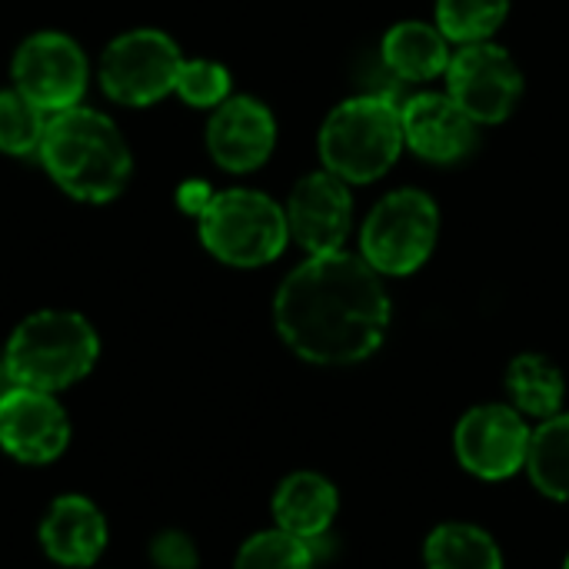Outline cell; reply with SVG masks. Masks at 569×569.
Here are the masks:
<instances>
[{"instance_id": "obj_19", "label": "cell", "mask_w": 569, "mask_h": 569, "mask_svg": "<svg viewBox=\"0 0 569 569\" xmlns=\"http://www.w3.org/2000/svg\"><path fill=\"white\" fill-rule=\"evenodd\" d=\"M427 569H503V550L490 530L463 520L440 523L423 540Z\"/></svg>"}, {"instance_id": "obj_18", "label": "cell", "mask_w": 569, "mask_h": 569, "mask_svg": "<svg viewBox=\"0 0 569 569\" xmlns=\"http://www.w3.org/2000/svg\"><path fill=\"white\" fill-rule=\"evenodd\" d=\"M507 397L510 407H517L527 420H550L563 410L567 400V380L560 367L543 353H520L507 367Z\"/></svg>"}, {"instance_id": "obj_27", "label": "cell", "mask_w": 569, "mask_h": 569, "mask_svg": "<svg viewBox=\"0 0 569 569\" xmlns=\"http://www.w3.org/2000/svg\"><path fill=\"white\" fill-rule=\"evenodd\" d=\"M563 569H569V557H567V560H563Z\"/></svg>"}, {"instance_id": "obj_5", "label": "cell", "mask_w": 569, "mask_h": 569, "mask_svg": "<svg viewBox=\"0 0 569 569\" xmlns=\"http://www.w3.org/2000/svg\"><path fill=\"white\" fill-rule=\"evenodd\" d=\"M197 227L207 253L237 270L273 263L290 240L287 210L273 197L247 187L213 193Z\"/></svg>"}, {"instance_id": "obj_17", "label": "cell", "mask_w": 569, "mask_h": 569, "mask_svg": "<svg viewBox=\"0 0 569 569\" xmlns=\"http://www.w3.org/2000/svg\"><path fill=\"white\" fill-rule=\"evenodd\" d=\"M450 40L443 37L440 27L423 23V20H403L387 30L383 37V63L393 77L423 83L450 67Z\"/></svg>"}, {"instance_id": "obj_22", "label": "cell", "mask_w": 569, "mask_h": 569, "mask_svg": "<svg viewBox=\"0 0 569 569\" xmlns=\"http://www.w3.org/2000/svg\"><path fill=\"white\" fill-rule=\"evenodd\" d=\"M233 569H317V543L290 537L287 530H260L240 550Z\"/></svg>"}, {"instance_id": "obj_21", "label": "cell", "mask_w": 569, "mask_h": 569, "mask_svg": "<svg viewBox=\"0 0 569 569\" xmlns=\"http://www.w3.org/2000/svg\"><path fill=\"white\" fill-rule=\"evenodd\" d=\"M510 13V0H437V27L453 43L490 40Z\"/></svg>"}, {"instance_id": "obj_11", "label": "cell", "mask_w": 569, "mask_h": 569, "mask_svg": "<svg viewBox=\"0 0 569 569\" xmlns=\"http://www.w3.org/2000/svg\"><path fill=\"white\" fill-rule=\"evenodd\" d=\"M70 443V420L53 393L10 387L0 393V447L30 467L53 463Z\"/></svg>"}, {"instance_id": "obj_2", "label": "cell", "mask_w": 569, "mask_h": 569, "mask_svg": "<svg viewBox=\"0 0 569 569\" xmlns=\"http://www.w3.org/2000/svg\"><path fill=\"white\" fill-rule=\"evenodd\" d=\"M37 157L53 183L83 203H107L120 197L133 173V157L120 127L107 113L80 103L47 120Z\"/></svg>"}, {"instance_id": "obj_6", "label": "cell", "mask_w": 569, "mask_h": 569, "mask_svg": "<svg viewBox=\"0 0 569 569\" xmlns=\"http://www.w3.org/2000/svg\"><path fill=\"white\" fill-rule=\"evenodd\" d=\"M440 237V210L437 200L423 190L403 187L387 193L360 230V257L380 277H407L417 273Z\"/></svg>"}, {"instance_id": "obj_25", "label": "cell", "mask_w": 569, "mask_h": 569, "mask_svg": "<svg viewBox=\"0 0 569 569\" xmlns=\"http://www.w3.org/2000/svg\"><path fill=\"white\" fill-rule=\"evenodd\" d=\"M150 560L157 569H197L200 553L197 543L183 530H163L150 543Z\"/></svg>"}, {"instance_id": "obj_12", "label": "cell", "mask_w": 569, "mask_h": 569, "mask_svg": "<svg viewBox=\"0 0 569 569\" xmlns=\"http://www.w3.org/2000/svg\"><path fill=\"white\" fill-rule=\"evenodd\" d=\"M290 240H297L310 257L343 250L353 227V197L350 183L330 170L303 177L287 200Z\"/></svg>"}, {"instance_id": "obj_9", "label": "cell", "mask_w": 569, "mask_h": 569, "mask_svg": "<svg viewBox=\"0 0 569 569\" xmlns=\"http://www.w3.org/2000/svg\"><path fill=\"white\" fill-rule=\"evenodd\" d=\"M13 90H20L30 103H37L43 113H60L80 103L87 90V57L83 47L60 30H37L30 33L10 63Z\"/></svg>"}, {"instance_id": "obj_3", "label": "cell", "mask_w": 569, "mask_h": 569, "mask_svg": "<svg viewBox=\"0 0 569 569\" xmlns=\"http://www.w3.org/2000/svg\"><path fill=\"white\" fill-rule=\"evenodd\" d=\"M100 357V337L73 310H37L23 317L3 350L10 387L57 393L80 383Z\"/></svg>"}, {"instance_id": "obj_1", "label": "cell", "mask_w": 569, "mask_h": 569, "mask_svg": "<svg viewBox=\"0 0 569 569\" xmlns=\"http://www.w3.org/2000/svg\"><path fill=\"white\" fill-rule=\"evenodd\" d=\"M380 273L357 253L307 257L273 297L280 340L313 367H353L373 357L390 330Z\"/></svg>"}, {"instance_id": "obj_20", "label": "cell", "mask_w": 569, "mask_h": 569, "mask_svg": "<svg viewBox=\"0 0 569 569\" xmlns=\"http://www.w3.org/2000/svg\"><path fill=\"white\" fill-rule=\"evenodd\" d=\"M527 477L553 503H569V410L533 427Z\"/></svg>"}, {"instance_id": "obj_16", "label": "cell", "mask_w": 569, "mask_h": 569, "mask_svg": "<svg viewBox=\"0 0 569 569\" xmlns=\"http://www.w3.org/2000/svg\"><path fill=\"white\" fill-rule=\"evenodd\" d=\"M270 510L280 530L307 543H320L340 513V490L317 470H297L280 480Z\"/></svg>"}, {"instance_id": "obj_7", "label": "cell", "mask_w": 569, "mask_h": 569, "mask_svg": "<svg viewBox=\"0 0 569 569\" xmlns=\"http://www.w3.org/2000/svg\"><path fill=\"white\" fill-rule=\"evenodd\" d=\"M183 53L157 27H137L113 37L100 57V87L113 103L150 107L177 90Z\"/></svg>"}, {"instance_id": "obj_23", "label": "cell", "mask_w": 569, "mask_h": 569, "mask_svg": "<svg viewBox=\"0 0 569 569\" xmlns=\"http://www.w3.org/2000/svg\"><path fill=\"white\" fill-rule=\"evenodd\" d=\"M50 113L30 103L20 90H0V153L30 157L40 153Z\"/></svg>"}, {"instance_id": "obj_26", "label": "cell", "mask_w": 569, "mask_h": 569, "mask_svg": "<svg viewBox=\"0 0 569 569\" xmlns=\"http://www.w3.org/2000/svg\"><path fill=\"white\" fill-rule=\"evenodd\" d=\"M210 200H213V190H210L203 180H187V183H180V190H177V203H180V210L190 213V217H200V213L207 210Z\"/></svg>"}, {"instance_id": "obj_13", "label": "cell", "mask_w": 569, "mask_h": 569, "mask_svg": "<svg viewBox=\"0 0 569 569\" xmlns=\"http://www.w3.org/2000/svg\"><path fill=\"white\" fill-rule=\"evenodd\" d=\"M277 147V120L257 97H227L213 107L207 123V150L217 167L230 173H250L270 160Z\"/></svg>"}, {"instance_id": "obj_24", "label": "cell", "mask_w": 569, "mask_h": 569, "mask_svg": "<svg viewBox=\"0 0 569 569\" xmlns=\"http://www.w3.org/2000/svg\"><path fill=\"white\" fill-rule=\"evenodd\" d=\"M187 107L197 110H213L230 97V70L217 60H183L180 77H177V90H173Z\"/></svg>"}, {"instance_id": "obj_15", "label": "cell", "mask_w": 569, "mask_h": 569, "mask_svg": "<svg viewBox=\"0 0 569 569\" xmlns=\"http://www.w3.org/2000/svg\"><path fill=\"white\" fill-rule=\"evenodd\" d=\"M110 530L103 513L93 500L80 493H67L50 503L47 517L40 520V547L60 567H93L107 550Z\"/></svg>"}, {"instance_id": "obj_8", "label": "cell", "mask_w": 569, "mask_h": 569, "mask_svg": "<svg viewBox=\"0 0 569 569\" xmlns=\"http://www.w3.org/2000/svg\"><path fill=\"white\" fill-rule=\"evenodd\" d=\"M533 427L510 403H480L453 427L457 463L487 483H500L527 470Z\"/></svg>"}, {"instance_id": "obj_10", "label": "cell", "mask_w": 569, "mask_h": 569, "mask_svg": "<svg viewBox=\"0 0 569 569\" xmlns=\"http://www.w3.org/2000/svg\"><path fill=\"white\" fill-rule=\"evenodd\" d=\"M447 93L473 123H503L523 97V73L493 40L463 43L447 67Z\"/></svg>"}, {"instance_id": "obj_14", "label": "cell", "mask_w": 569, "mask_h": 569, "mask_svg": "<svg viewBox=\"0 0 569 569\" xmlns=\"http://www.w3.org/2000/svg\"><path fill=\"white\" fill-rule=\"evenodd\" d=\"M403 143L427 163H457L473 150L477 123L450 93H417L400 107Z\"/></svg>"}, {"instance_id": "obj_4", "label": "cell", "mask_w": 569, "mask_h": 569, "mask_svg": "<svg viewBox=\"0 0 569 569\" xmlns=\"http://www.w3.org/2000/svg\"><path fill=\"white\" fill-rule=\"evenodd\" d=\"M403 150L400 107L387 97L367 93L343 100L320 127V160L323 170L347 183L380 180Z\"/></svg>"}]
</instances>
